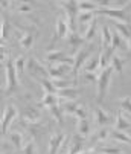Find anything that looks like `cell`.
Listing matches in <instances>:
<instances>
[{"label":"cell","instance_id":"6da1fadb","mask_svg":"<svg viewBox=\"0 0 131 154\" xmlns=\"http://www.w3.org/2000/svg\"><path fill=\"white\" fill-rule=\"evenodd\" d=\"M5 73H6V87H5V95H12L18 89V76L15 72V66L11 58L5 63Z\"/></svg>","mask_w":131,"mask_h":154},{"label":"cell","instance_id":"7a4b0ae2","mask_svg":"<svg viewBox=\"0 0 131 154\" xmlns=\"http://www.w3.org/2000/svg\"><path fill=\"white\" fill-rule=\"evenodd\" d=\"M113 67L111 66H108V67H105L101 75L96 78L98 81V102L101 104L104 101V96L107 95L108 92V85H110V81H111V75H113Z\"/></svg>","mask_w":131,"mask_h":154},{"label":"cell","instance_id":"3957f363","mask_svg":"<svg viewBox=\"0 0 131 154\" xmlns=\"http://www.w3.org/2000/svg\"><path fill=\"white\" fill-rule=\"evenodd\" d=\"M26 69H28V72H29V75L31 76H34L35 79H49V72H47V69L43 66L37 58H34V57H31L28 61H26Z\"/></svg>","mask_w":131,"mask_h":154},{"label":"cell","instance_id":"277c9868","mask_svg":"<svg viewBox=\"0 0 131 154\" xmlns=\"http://www.w3.org/2000/svg\"><path fill=\"white\" fill-rule=\"evenodd\" d=\"M59 6L64 8L66 18H67V25H69V31L76 32L75 23H76V14L79 12L78 11V2H75V0H70V2H61Z\"/></svg>","mask_w":131,"mask_h":154},{"label":"cell","instance_id":"5b68a950","mask_svg":"<svg viewBox=\"0 0 131 154\" xmlns=\"http://www.w3.org/2000/svg\"><path fill=\"white\" fill-rule=\"evenodd\" d=\"M15 116H17V108L12 104H8L3 110L2 119H0V136H5L8 133V130H9L11 124L14 122Z\"/></svg>","mask_w":131,"mask_h":154},{"label":"cell","instance_id":"8992f818","mask_svg":"<svg viewBox=\"0 0 131 154\" xmlns=\"http://www.w3.org/2000/svg\"><path fill=\"white\" fill-rule=\"evenodd\" d=\"M93 52V45H90L89 48H85V49H81L78 51V54L73 57V66H72V73L75 78H78V72L79 69L82 67V66L85 64V61L89 60V57L92 55Z\"/></svg>","mask_w":131,"mask_h":154},{"label":"cell","instance_id":"52a82bcc","mask_svg":"<svg viewBox=\"0 0 131 154\" xmlns=\"http://www.w3.org/2000/svg\"><path fill=\"white\" fill-rule=\"evenodd\" d=\"M69 25H67V20H66L62 15H58L56 17V31L53 34V38H52V45L56 41V40H61L64 37L69 35Z\"/></svg>","mask_w":131,"mask_h":154},{"label":"cell","instance_id":"ba28073f","mask_svg":"<svg viewBox=\"0 0 131 154\" xmlns=\"http://www.w3.org/2000/svg\"><path fill=\"white\" fill-rule=\"evenodd\" d=\"M93 14H99V15H107L110 18H114L116 21H123L126 20V15H125V11L123 9H116V8H107V9H96Z\"/></svg>","mask_w":131,"mask_h":154},{"label":"cell","instance_id":"9c48e42d","mask_svg":"<svg viewBox=\"0 0 131 154\" xmlns=\"http://www.w3.org/2000/svg\"><path fill=\"white\" fill-rule=\"evenodd\" d=\"M40 116L41 115H40V112L35 107H26V108H23V112H21L20 121L21 122H28V124H35V122H38Z\"/></svg>","mask_w":131,"mask_h":154},{"label":"cell","instance_id":"30bf717a","mask_svg":"<svg viewBox=\"0 0 131 154\" xmlns=\"http://www.w3.org/2000/svg\"><path fill=\"white\" fill-rule=\"evenodd\" d=\"M64 134L62 133H55L50 136L49 139V149H47V154H58L59 148L64 145Z\"/></svg>","mask_w":131,"mask_h":154},{"label":"cell","instance_id":"8fae6325","mask_svg":"<svg viewBox=\"0 0 131 154\" xmlns=\"http://www.w3.org/2000/svg\"><path fill=\"white\" fill-rule=\"evenodd\" d=\"M111 122V118L110 115H107L101 107H96L95 108V124L99 125V127H105Z\"/></svg>","mask_w":131,"mask_h":154},{"label":"cell","instance_id":"7c38bea8","mask_svg":"<svg viewBox=\"0 0 131 154\" xmlns=\"http://www.w3.org/2000/svg\"><path fill=\"white\" fill-rule=\"evenodd\" d=\"M56 96H58V98H64V99L75 101V99L79 96V89H78V87H75V85H72V87H67V89L58 90V92H56Z\"/></svg>","mask_w":131,"mask_h":154},{"label":"cell","instance_id":"4fadbf2b","mask_svg":"<svg viewBox=\"0 0 131 154\" xmlns=\"http://www.w3.org/2000/svg\"><path fill=\"white\" fill-rule=\"evenodd\" d=\"M111 48H113V51H114V49L126 51V49H128V43H126V40L122 38L117 32H114V34H111Z\"/></svg>","mask_w":131,"mask_h":154},{"label":"cell","instance_id":"5bb4252c","mask_svg":"<svg viewBox=\"0 0 131 154\" xmlns=\"http://www.w3.org/2000/svg\"><path fill=\"white\" fill-rule=\"evenodd\" d=\"M101 43H102V51L111 46V31L108 26H102L101 29Z\"/></svg>","mask_w":131,"mask_h":154},{"label":"cell","instance_id":"9a60e30c","mask_svg":"<svg viewBox=\"0 0 131 154\" xmlns=\"http://www.w3.org/2000/svg\"><path fill=\"white\" fill-rule=\"evenodd\" d=\"M66 58L64 51H49L46 54V60L49 64H55V63H61Z\"/></svg>","mask_w":131,"mask_h":154},{"label":"cell","instance_id":"2e32d148","mask_svg":"<svg viewBox=\"0 0 131 154\" xmlns=\"http://www.w3.org/2000/svg\"><path fill=\"white\" fill-rule=\"evenodd\" d=\"M82 152V137L79 134H75L73 139H72V143H70V149L67 154H79Z\"/></svg>","mask_w":131,"mask_h":154},{"label":"cell","instance_id":"e0dca14e","mask_svg":"<svg viewBox=\"0 0 131 154\" xmlns=\"http://www.w3.org/2000/svg\"><path fill=\"white\" fill-rule=\"evenodd\" d=\"M67 37H69V43H70V46H72L73 51H78V49L84 45V38L79 37L76 32H69Z\"/></svg>","mask_w":131,"mask_h":154},{"label":"cell","instance_id":"ac0fdd59","mask_svg":"<svg viewBox=\"0 0 131 154\" xmlns=\"http://www.w3.org/2000/svg\"><path fill=\"white\" fill-rule=\"evenodd\" d=\"M128 128H131V122L119 112V115H117V118H116V130H117V131H125V130H128Z\"/></svg>","mask_w":131,"mask_h":154},{"label":"cell","instance_id":"d6986e66","mask_svg":"<svg viewBox=\"0 0 131 154\" xmlns=\"http://www.w3.org/2000/svg\"><path fill=\"white\" fill-rule=\"evenodd\" d=\"M34 40H35V34L34 32H28V34L20 37V45H21V48H23V49L28 51V49H31Z\"/></svg>","mask_w":131,"mask_h":154},{"label":"cell","instance_id":"ffe728a7","mask_svg":"<svg viewBox=\"0 0 131 154\" xmlns=\"http://www.w3.org/2000/svg\"><path fill=\"white\" fill-rule=\"evenodd\" d=\"M9 31H11V26H9V18L6 14L2 15V31H0V37H2L5 41L9 38Z\"/></svg>","mask_w":131,"mask_h":154},{"label":"cell","instance_id":"44dd1931","mask_svg":"<svg viewBox=\"0 0 131 154\" xmlns=\"http://www.w3.org/2000/svg\"><path fill=\"white\" fill-rule=\"evenodd\" d=\"M114 28H116V32L122 37V38H125V40H129V37H131V31H129V28L125 25V23H120V21H116L114 23Z\"/></svg>","mask_w":131,"mask_h":154},{"label":"cell","instance_id":"7402d4cb","mask_svg":"<svg viewBox=\"0 0 131 154\" xmlns=\"http://www.w3.org/2000/svg\"><path fill=\"white\" fill-rule=\"evenodd\" d=\"M110 136L114 139V140H117V142H120V143H131V137L128 136V134H125L123 131H117V130H113L111 133H110Z\"/></svg>","mask_w":131,"mask_h":154},{"label":"cell","instance_id":"603a6c76","mask_svg":"<svg viewBox=\"0 0 131 154\" xmlns=\"http://www.w3.org/2000/svg\"><path fill=\"white\" fill-rule=\"evenodd\" d=\"M59 102V98L56 95H52V93H44L41 99V105H46V107H52V105H56Z\"/></svg>","mask_w":131,"mask_h":154},{"label":"cell","instance_id":"cb8c5ba5","mask_svg":"<svg viewBox=\"0 0 131 154\" xmlns=\"http://www.w3.org/2000/svg\"><path fill=\"white\" fill-rule=\"evenodd\" d=\"M96 28H98V21H96V18H93V20L90 21V23H89V28H87V31H85L84 40L92 41V40H93V37H95V34H96Z\"/></svg>","mask_w":131,"mask_h":154},{"label":"cell","instance_id":"d4e9b609","mask_svg":"<svg viewBox=\"0 0 131 154\" xmlns=\"http://www.w3.org/2000/svg\"><path fill=\"white\" fill-rule=\"evenodd\" d=\"M9 140H11V143L15 146V149L20 152L21 148H23V136H21L20 133H12V134L9 136Z\"/></svg>","mask_w":131,"mask_h":154},{"label":"cell","instance_id":"484cf974","mask_svg":"<svg viewBox=\"0 0 131 154\" xmlns=\"http://www.w3.org/2000/svg\"><path fill=\"white\" fill-rule=\"evenodd\" d=\"M50 108V113H52V116L55 118V121L56 122H59V124H62V113H64V110H62V107L59 105V104H56V105H52V107H49Z\"/></svg>","mask_w":131,"mask_h":154},{"label":"cell","instance_id":"4316f807","mask_svg":"<svg viewBox=\"0 0 131 154\" xmlns=\"http://www.w3.org/2000/svg\"><path fill=\"white\" fill-rule=\"evenodd\" d=\"M96 9H98V6L93 2H79L78 3V11H81V12H93Z\"/></svg>","mask_w":131,"mask_h":154},{"label":"cell","instance_id":"83f0119b","mask_svg":"<svg viewBox=\"0 0 131 154\" xmlns=\"http://www.w3.org/2000/svg\"><path fill=\"white\" fill-rule=\"evenodd\" d=\"M110 66L113 67V70L122 73V70H123V60H122L119 55H113V57H111V64H110Z\"/></svg>","mask_w":131,"mask_h":154},{"label":"cell","instance_id":"f1b7e54d","mask_svg":"<svg viewBox=\"0 0 131 154\" xmlns=\"http://www.w3.org/2000/svg\"><path fill=\"white\" fill-rule=\"evenodd\" d=\"M90 133V125H89V121L87 119H82L78 122V134L82 137V136H87Z\"/></svg>","mask_w":131,"mask_h":154},{"label":"cell","instance_id":"f546056e","mask_svg":"<svg viewBox=\"0 0 131 154\" xmlns=\"http://www.w3.org/2000/svg\"><path fill=\"white\" fill-rule=\"evenodd\" d=\"M25 64H26V58L23 55L17 57V60L14 61V66H15V72H17V76H20L23 73V69H25Z\"/></svg>","mask_w":131,"mask_h":154},{"label":"cell","instance_id":"4dcf8cb0","mask_svg":"<svg viewBox=\"0 0 131 154\" xmlns=\"http://www.w3.org/2000/svg\"><path fill=\"white\" fill-rule=\"evenodd\" d=\"M40 84L43 85V89H44V93L56 95V89H55V85L52 84L50 79H40Z\"/></svg>","mask_w":131,"mask_h":154},{"label":"cell","instance_id":"1f68e13d","mask_svg":"<svg viewBox=\"0 0 131 154\" xmlns=\"http://www.w3.org/2000/svg\"><path fill=\"white\" fill-rule=\"evenodd\" d=\"M108 134H110V131H108V128L107 127H102L98 133L93 136V142H101V140H107V137H108Z\"/></svg>","mask_w":131,"mask_h":154},{"label":"cell","instance_id":"d6a6232c","mask_svg":"<svg viewBox=\"0 0 131 154\" xmlns=\"http://www.w3.org/2000/svg\"><path fill=\"white\" fill-rule=\"evenodd\" d=\"M79 107V104L76 102V101H69V102H66L64 105H62V110H64V112L66 113H75L76 112V108Z\"/></svg>","mask_w":131,"mask_h":154},{"label":"cell","instance_id":"836d02e7","mask_svg":"<svg viewBox=\"0 0 131 154\" xmlns=\"http://www.w3.org/2000/svg\"><path fill=\"white\" fill-rule=\"evenodd\" d=\"M90 63H87L85 64V72L87 73H92V72H95L98 67H99V63H98V58H92V60H89Z\"/></svg>","mask_w":131,"mask_h":154},{"label":"cell","instance_id":"e575fe53","mask_svg":"<svg viewBox=\"0 0 131 154\" xmlns=\"http://www.w3.org/2000/svg\"><path fill=\"white\" fill-rule=\"evenodd\" d=\"M93 18H95L93 12H81L78 15V21H79V23H90Z\"/></svg>","mask_w":131,"mask_h":154},{"label":"cell","instance_id":"d590c367","mask_svg":"<svg viewBox=\"0 0 131 154\" xmlns=\"http://www.w3.org/2000/svg\"><path fill=\"white\" fill-rule=\"evenodd\" d=\"M20 154H35V142L34 140H29L23 148H21Z\"/></svg>","mask_w":131,"mask_h":154},{"label":"cell","instance_id":"8d00e7d4","mask_svg":"<svg viewBox=\"0 0 131 154\" xmlns=\"http://www.w3.org/2000/svg\"><path fill=\"white\" fill-rule=\"evenodd\" d=\"M73 115H75V118H76L78 121L87 119V110H85V107H84V105H81V104H79V107L76 108V112H75Z\"/></svg>","mask_w":131,"mask_h":154},{"label":"cell","instance_id":"74e56055","mask_svg":"<svg viewBox=\"0 0 131 154\" xmlns=\"http://www.w3.org/2000/svg\"><path fill=\"white\" fill-rule=\"evenodd\" d=\"M98 151L101 154H122L120 148H116V146H105V148H99Z\"/></svg>","mask_w":131,"mask_h":154},{"label":"cell","instance_id":"f35d334b","mask_svg":"<svg viewBox=\"0 0 131 154\" xmlns=\"http://www.w3.org/2000/svg\"><path fill=\"white\" fill-rule=\"evenodd\" d=\"M98 63H99V67L104 70L105 67H108V58L105 57V54H104V51H101V54H99V58H98Z\"/></svg>","mask_w":131,"mask_h":154},{"label":"cell","instance_id":"ab89813d","mask_svg":"<svg viewBox=\"0 0 131 154\" xmlns=\"http://www.w3.org/2000/svg\"><path fill=\"white\" fill-rule=\"evenodd\" d=\"M9 58V49L6 46H0V63H6Z\"/></svg>","mask_w":131,"mask_h":154},{"label":"cell","instance_id":"60d3db41","mask_svg":"<svg viewBox=\"0 0 131 154\" xmlns=\"http://www.w3.org/2000/svg\"><path fill=\"white\" fill-rule=\"evenodd\" d=\"M120 107H122V110H125V112L131 113V98L125 96V98L120 101Z\"/></svg>","mask_w":131,"mask_h":154},{"label":"cell","instance_id":"b9f144b4","mask_svg":"<svg viewBox=\"0 0 131 154\" xmlns=\"http://www.w3.org/2000/svg\"><path fill=\"white\" fill-rule=\"evenodd\" d=\"M17 11H18V12H31V11H32V5H31L29 2H21V3L18 5Z\"/></svg>","mask_w":131,"mask_h":154},{"label":"cell","instance_id":"7bdbcfd3","mask_svg":"<svg viewBox=\"0 0 131 154\" xmlns=\"http://www.w3.org/2000/svg\"><path fill=\"white\" fill-rule=\"evenodd\" d=\"M84 76H85L87 79H90V81H95V79H96V76H95L93 73H87V72H85V73H84Z\"/></svg>","mask_w":131,"mask_h":154},{"label":"cell","instance_id":"ee69618b","mask_svg":"<svg viewBox=\"0 0 131 154\" xmlns=\"http://www.w3.org/2000/svg\"><path fill=\"white\" fill-rule=\"evenodd\" d=\"M128 54L131 55V37H129V40H128Z\"/></svg>","mask_w":131,"mask_h":154},{"label":"cell","instance_id":"f6af8a7d","mask_svg":"<svg viewBox=\"0 0 131 154\" xmlns=\"http://www.w3.org/2000/svg\"><path fill=\"white\" fill-rule=\"evenodd\" d=\"M5 43H6V41H5L2 37H0V46H5Z\"/></svg>","mask_w":131,"mask_h":154},{"label":"cell","instance_id":"bcb514c9","mask_svg":"<svg viewBox=\"0 0 131 154\" xmlns=\"http://www.w3.org/2000/svg\"><path fill=\"white\" fill-rule=\"evenodd\" d=\"M0 95H5V89H3L2 85H0Z\"/></svg>","mask_w":131,"mask_h":154},{"label":"cell","instance_id":"7dc6e473","mask_svg":"<svg viewBox=\"0 0 131 154\" xmlns=\"http://www.w3.org/2000/svg\"><path fill=\"white\" fill-rule=\"evenodd\" d=\"M79 154H90V152H85V151H84V152H79Z\"/></svg>","mask_w":131,"mask_h":154},{"label":"cell","instance_id":"c3c4849f","mask_svg":"<svg viewBox=\"0 0 131 154\" xmlns=\"http://www.w3.org/2000/svg\"><path fill=\"white\" fill-rule=\"evenodd\" d=\"M8 154H17V152H8Z\"/></svg>","mask_w":131,"mask_h":154},{"label":"cell","instance_id":"681fc988","mask_svg":"<svg viewBox=\"0 0 131 154\" xmlns=\"http://www.w3.org/2000/svg\"><path fill=\"white\" fill-rule=\"evenodd\" d=\"M0 12H3V11H0Z\"/></svg>","mask_w":131,"mask_h":154},{"label":"cell","instance_id":"f907efd6","mask_svg":"<svg viewBox=\"0 0 131 154\" xmlns=\"http://www.w3.org/2000/svg\"><path fill=\"white\" fill-rule=\"evenodd\" d=\"M0 154H2V152H0Z\"/></svg>","mask_w":131,"mask_h":154}]
</instances>
